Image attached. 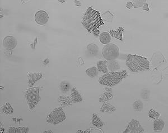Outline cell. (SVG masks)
Here are the masks:
<instances>
[{
    "instance_id": "1",
    "label": "cell",
    "mask_w": 168,
    "mask_h": 133,
    "mask_svg": "<svg viewBox=\"0 0 168 133\" xmlns=\"http://www.w3.org/2000/svg\"><path fill=\"white\" fill-rule=\"evenodd\" d=\"M82 24L88 32L91 33L103 25L104 22L99 12L89 8L85 12Z\"/></svg>"
},
{
    "instance_id": "2",
    "label": "cell",
    "mask_w": 168,
    "mask_h": 133,
    "mask_svg": "<svg viewBox=\"0 0 168 133\" xmlns=\"http://www.w3.org/2000/svg\"><path fill=\"white\" fill-rule=\"evenodd\" d=\"M126 65L133 72L150 70V62L147 58L137 55H128L126 57Z\"/></svg>"
},
{
    "instance_id": "3",
    "label": "cell",
    "mask_w": 168,
    "mask_h": 133,
    "mask_svg": "<svg viewBox=\"0 0 168 133\" xmlns=\"http://www.w3.org/2000/svg\"><path fill=\"white\" fill-rule=\"evenodd\" d=\"M127 76L128 73L125 70L121 72H108L100 77L99 82L104 86L113 87L118 84Z\"/></svg>"
},
{
    "instance_id": "4",
    "label": "cell",
    "mask_w": 168,
    "mask_h": 133,
    "mask_svg": "<svg viewBox=\"0 0 168 133\" xmlns=\"http://www.w3.org/2000/svg\"><path fill=\"white\" fill-rule=\"evenodd\" d=\"M40 87L29 88L25 92V96L27 99L29 108L30 110H33L37 106V104L40 101V97L39 96Z\"/></svg>"
},
{
    "instance_id": "5",
    "label": "cell",
    "mask_w": 168,
    "mask_h": 133,
    "mask_svg": "<svg viewBox=\"0 0 168 133\" xmlns=\"http://www.w3.org/2000/svg\"><path fill=\"white\" fill-rule=\"evenodd\" d=\"M66 116L62 107H57L52 111L47 118V122L53 125H57L66 120Z\"/></svg>"
},
{
    "instance_id": "6",
    "label": "cell",
    "mask_w": 168,
    "mask_h": 133,
    "mask_svg": "<svg viewBox=\"0 0 168 133\" xmlns=\"http://www.w3.org/2000/svg\"><path fill=\"white\" fill-rule=\"evenodd\" d=\"M102 53L107 61H113L118 58L120 51L118 46L115 44H108L104 47Z\"/></svg>"
},
{
    "instance_id": "7",
    "label": "cell",
    "mask_w": 168,
    "mask_h": 133,
    "mask_svg": "<svg viewBox=\"0 0 168 133\" xmlns=\"http://www.w3.org/2000/svg\"><path fill=\"white\" fill-rule=\"evenodd\" d=\"M144 131V129L142 127L139 122H138L137 120L132 119L128 124L123 133H141Z\"/></svg>"
},
{
    "instance_id": "8",
    "label": "cell",
    "mask_w": 168,
    "mask_h": 133,
    "mask_svg": "<svg viewBox=\"0 0 168 133\" xmlns=\"http://www.w3.org/2000/svg\"><path fill=\"white\" fill-rule=\"evenodd\" d=\"M35 21L38 25H43L48 21L49 15L47 12L44 10H39L35 14Z\"/></svg>"
},
{
    "instance_id": "9",
    "label": "cell",
    "mask_w": 168,
    "mask_h": 133,
    "mask_svg": "<svg viewBox=\"0 0 168 133\" xmlns=\"http://www.w3.org/2000/svg\"><path fill=\"white\" fill-rule=\"evenodd\" d=\"M2 44L5 49L12 50L15 48L18 44V42L14 37L12 36H8L4 38Z\"/></svg>"
},
{
    "instance_id": "10",
    "label": "cell",
    "mask_w": 168,
    "mask_h": 133,
    "mask_svg": "<svg viewBox=\"0 0 168 133\" xmlns=\"http://www.w3.org/2000/svg\"><path fill=\"white\" fill-rule=\"evenodd\" d=\"M43 75L40 73H32L28 74V84L30 87L34 86L35 83L42 78Z\"/></svg>"
},
{
    "instance_id": "11",
    "label": "cell",
    "mask_w": 168,
    "mask_h": 133,
    "mask_svg": "<svg viewBox=\"0 0 168 133\" xmlns=\"http://www.w3.org/2000/svg\"><path fill=\"white\" fill-rule=\"evenodd\" d=\"M71 98L73 103H80L82 101V98L80 93L76 90L75 87H73L71 90Z\"/></svg>"
},
{
    "instance_id": "12",
    "label": "cell",
    "mask_w": 168,
    "mask_h": 133,
    "mask_svg": "<svg viewBox=\"0 0 168 133\" xmlns=\"http://www.w3.org/2000/svg\"><path fill=\"white\" fill-rule=\"evenodd\" d=\"M124 31V29L121 27L116 30H111L109 31V33L113 38L118 39L119 40L122 41V33Z\"/></svg>"
},
{
    "instance_id": "13",
    "label": "cell",
    "mask_w": 168,
    "mask_h": 133,
    "mask_svg": "<svg viewBox=\"0 0 168 133\" xmlns=\"http://www.w3.org/2000/svg\"><path fill=\"white\" fill-rule=\"evenodd\" d=\"M58 101L62 106L65 107L71 106L73 103L71 98H70V97L69 96H62L59 97Z\"/></svg>"
},
{
    "instance_id": "14",
    "label": "cell",
    "mask_w": 168,
    "mask_h": 133,
    "mask_svg": "<svg viewBox=\"0 0 168 133\" xmlns=\"http://www.w3.org/2000/svg\"><path fill=\"white\" fill-rule=\"evenodd\" d=\"M106 92L104 93L103 95L100 96L99 98L100 102H106L107 101H109L113 97V95L111 93V88H105Z\"/></svg>"
},
{
    "instance_id": "15",
    "label": "cell",
    "mask_w": 168,
    "mask_h": 133,
    "mask_svg": "<svg viewBox=\"0 0 168 133\" xmlns=\"http://www.w3.org/2000/svg\"><path fill=\"white\" fill-rule=\"evenodd\" d=\"M29 130L27 127H10L8 131V133H27Z\"/></svg>"
},
{
    "instance_id": "16",
    "label": "cell",
    "mask_w": 168,
    "mask_h": 133,
    "mask_svg": "<svg viewBox=\"0 0 168 133\" xmlns=\"http://www.w3.org/2000/svg\"><path fill=\"white\" fill-rule=\"evenodd\" d=\"M165 126V122L162 119H155L153 122V129L155 131H162Z\"/></svg>"
},
{
    "instance_id": "17",
    "label": "cell",
    "mask_w": 168,
    "mask_h": 133,
    "mask_svg": "<svg viewBox=\"0 0 168 133\" xmlns=\"http://www.w3.org/2000/svg\"><path fill=\"white\" fill-rule=\"evenodd\" d=\"M100 41L103 44H108L111 40V35L107 32H104L100 35Z\"/></svg>"
},
{
    "instance_id": "18",
    "label": "cell",
    "mask_w": 168,
    "mask_h": 133,
    "mask_svg": "<svg viewBox=\"0 0 168 133\" xmlns=\"http://www.w3.org/2000/svg\"><path fill=\"white\" fill-rule=\"evenodd\" d=\"M107 67L108 68V69L111 71H117L121 68L120 65L119 64L118 62L117 61H115V60L108 62L107 63Z\"/></svg>"
},
{
    "instance_id": "19",
    "label": "cell",
    "mask_w": 168,
    "mask_h": 133,
    "mask_svg": "<svg viewBox=\"0 0 168 133\" xmlns=\"http://www.w3.org/2000/svg\"><path fill=\"white\" fill-rule=\"evenodd\" d=\"M87 50L90 54L94 55L98 53L99 48L95 44H90L87 46Z\"/></svg>"
},
{
    "instance_id": "20",
    "label": "cell",
    "mask_w": 168,
    "mask_h": 133,
    "mask_svg": "<svg viewBox=\"0 0 168 133\" xmlns=\"http://www.w3.org/2000/svg\"><path fill=\"white\" fill-rule=\"evenodd\" d=\"M107 61H100L97 63V67L98 71H101L107 73H108V69L107 67Z\"/></svg>"
},
{
    "instance_id": "21",
    "label": "cell",
    "mask_w": 168,
    "mask_h": 133,
    "mask_svg": "<svg viewBox=\"0 0 168 133\" xmlns=\"http://www.w3.org/2000/svg\"><path fill=\"white\" fill-rule=\"evenodd\" d=\"M115 110H116V108L115 107L107 103H104L103 105L102 106L100 109L101 112H112Z\"/></svg>"
},
{
    "instance_id": "22",
    "label": "cell",
    "mask_w": 168,
    "mask_h": 133,
    "mask_svg": "<svg viewBox=\"0 0 168 133\" xmlns=\"http://www.w3.org/2000/svg\"><path fill=\"white\" fill-rule=\"evenodd\" d=\"M92 124L96 127H101L104 125L103 122L99 118V116L95 114L92 115Z\"/></svg>"
},
{
    "instance_id": "23",
    "label": "cell",
    "mask_w": 168,
    "mask_h": 133,
    "mask_svg": "<svg viewBox=\"0 0 168 133\" xmlns=\"http://www.w3.org/2000/svg\"><path fill=\"white\" fill-rule=\"evenodd\" d=\"M86 73L89 77H92V78H94V77H95L98 74V70L95 67H92V68L86 69Z\"/></svg>"
},
{
    "instance_id": "24",
    "label": "cell",
    "mask_w": 168,
    "mask_h": 133,
    "mask_svg": "<svg viewBox=\"0 0 168 133\" xmlns=\"http://www.w3.org/2000/svg\"><path fill=\"white\" fill-rule=\"evenodd\" d=\"M14 110L11 105L8 103H6L1 109V112L6 114H12L13 113Z\"/></svg>"
},
{
    "instance_id": "25",
    "label": "cell",
    "mask_w": 168,
    "mask_h": 133,
    "mask_svg": "<svg viewBox=\"0 0 168 133\" xmlns=\"http://www.w3.org/2000/svg\"><path fill=\"white\" fill-rule=\"evenodd\" d=\"M60 90L63 93H66L69 91L70 89V84L66 81H63L60 85Z\"/></svg>"
},
{
    "instance_id": "26",
    "label": "cell",
    "mask_w": 168,
    "mask_h": 133,
    "mask_svg": "<svg viewBox=\"0 0 168 133\" xmlns=\"http://www.w3.org/2000/svg\"><path fill=\"white\" fill-rule=\"evenodd\" d=\"M134 109L136 111H141L144 109V103L140 100L136 101L133 104Z\"/></svg>"
},
{
    "instance_id": "27",
    "label": "cell",
    "mask_w": 168,
    "mask_h": 133,
    "mask_svg": "<svg viewBox=\"0 0 168 133\" xmlns=\"http://www.w3.org/2000/svg\"><path fill=\"white\" fill-rule=\"evenodd\" d=\"M160 116V114L157 111L154 110L153 109H150L149 112V116L150 118L153 119H157Z\"/></svg>"
},
{
    "instance_id": "28",
    "label": "cell",
    "mask_w": 168,
    "mask_h": 133,
    "mask_svg": "<svg viewBox=\"0 0 168 133\" xmlns=\"http://www.w3.org/2000/svg\"><path fill=\"white\" fill-rule=\"evenodd\" d=\"M146 2L145 0L143 1H134L133 2V6L134 8H141L144 6V5Z\"/></svg>"
},
{
    "instance_id": "29",
    "label": "cell",
    "mask_w": 168,
    "mask_h": 133,
    "mask_svg": "<svg viewBox=\"0 0 168 133\" xmlns=\"http://www.w3.org/2000/svg\"><path fill=\"white\" fill-rule=\"evenodd\" d=\"M142 9H143L144 10H146V11H149V6H148V4L145 3V4L144 5V6H143V8H142Z\"/></svg>"
},
{
    "instance_id": "30",
    "label": "cell",
    "mask_w": 168,
    "mask_h": 133,
    "mask_svg": "<svg viewBox=\"0 0 168 133\" xmlns=\"http://www.w3.org/2000/svg\"><path fill=\"white\" fill-rule=\"evenodd\" d=\"M92 33H93V34H94V35L95 36H96V37L98 36L100 34V31L98 30V29H96Z\"/></svg>"
},
{
    "instance_id": "31",
    "label": "cell",
    "mask_w": 168,
    "mask_h": 133,
    "mask_svg": "<svg viewBox=\"0 0 168 133\" xmlns=\"http://www.w3.org/2000/svg\"><path fill=\"white\" fill-rule=\"evenodd\" d=\"M126 6H127V8H128L131 9V8H132V6H133V4H132V2H128V3L127 4Z\"/></svg>"
},
{
    "instance_id": "32",
    "label": "cell",
    "mask_w": 168,
    "mask_h": 133,
    "mask_svg": "<svg viewBox=\"0 0 168 133\" xmlns=\"http://www.w3.org/2000/svg\"><path fill=\"white\" fill-rule=\"evenodd\" d=\"M75 2V5L77 6H81V2L80 1H74Z\"/></svg>"
},
{
    "instance_id": "33",
    "label": "cell",
    "mask_w": 168,
    "mask_h": 133,
    "mask_svg": "<svg viewBox=\"0 0 168 133\" xmlns=\"http://www.w3.org/2000/svg\"><path fill=\"white\" fill-rule=\"evenodd\" d=\"M48 63H49V60L48 59H46V60L43 62V63H44V65H47V64H48Z\"/></svg>"
},
{
    "instance_id": "34",
    "label": "cell",
    "mask_w": 168,
    "mask_h": 133,
    "mask_svg": "<svg viewBox=\"0 0 168 133\" xmlns=\"http://www.w3.org/2000/svg\"><path fill=\"white\" fill-rule=\"evenodd\" d=\"M44 133H53V131H51V130H49V131H45V132H44Z\"/></svg>"
},
{
    "instance_id": "35",
    "label": "cell",
    "mask_w": 168,
    "mask_h": 133,
    "mask_svg": "<svg viewBox=\"0 0 168 133\" xmlns=\"http://www.w3.org/2000/svg\"><path fill=\"white\" fill-rule=\"evenodd\" d=\"M60 2H65V1H60Z\"/></svg>"
}]
</instances>
